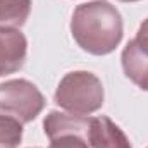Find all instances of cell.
<instances>
[{"label":"cell","mask_w":148,"mask_h":148,"mask_svg":"<svg viewBox=\"0 0 148 148\" xmlns=\"http://www.w3.org/2000/svg\"><path fill=\"white\" fill-rule=\"evenodd\" d=\"M74 41L91 55L112 53L124 35L121 12L107 0H93L74 9L71 19Z\"/></svg>","instance_id":"obj_1"},{"label":"cell","mask_w":148,"mask_h":148,"mask_svg":"<svg viewBox=\"0 0 148 148\" xmlns=\"http://www.w3.org/2000/svg\"><path fill=\"white\" fill-rule=\"evenodd\" d=\"M103 98L100 77L90 71L67 73L55 90V103L71 114L90 115L102 109Z\"/></svg>","instance_id":"obj_2"},{"label":"cell","mask_w":148,"mask_h":148,"mask_svg":"<svg viewBox=\"0 0 148 148\" xmlns=\"http://www.w3.org/2000/svg\"><path fill=\"white\" fill-rule=\"evenodd\" d=\"M45 109V97L28 79H9L0 84V114L17 119L21 124L35 121Z\"/></svg>","instance_id":"obj_3"},{"label":"cell","mask_w":148,"mask_h":148,"mask_svg":"<svg viewBox=\"0 0 148 148\" xmlns=\"http://www.w3.org/2000/svg\"><path fill=\"white\" fill-rule=\"evenodd\" d=\"M121 64L124 74L141 90L148 91V38L136 36L122 50Z\"/></svg>","instance_id":"obj_4"},{"label":"cell","mask_w":148,"mask_h":148,"mask_svg":"<svg viewBox=\"0 0 148 148\" xmlns=\"http://www.w3.org/2000/svg\"><path fill=\"white\" fill-rule=\"evenodd\" d=\"M28 55V40L19 29L0 31V77L23 69Z\"/></svg>","instance_id":"obj_5"},{"label":"cell","mask_w":148,"mask_h":148,"mask_svg":"<svg viewBox=\"0 0 148 148\" xmlns=\"http://www.w3.org/2000/svg\"><path fill=\"white\" fill-rule=\"evenodd\" d=\"M86 141L91 148H133L126 133L107 115L91 117Z\"/></svg>","instance_id":"obj_6"},{"label":"cell","mask_w":148,"mask_h":148,"mask_svg":"<svg viewBox=\"0 0 148 148\" xmlns=\"http://www.w3.org/2000/svg\"><path fill=\"white\" fill-rule=\"evenodd\" d=\"M90 122H91V117L88 115L52 110L43 119V131L50 140L64 136V134H79L86 138Z\"/></svg>","instance_id":"obj_7"},{"label":"cell","mask_w":148,"mask_h":148,"mask_svg":"<svg viewBox=\"0 0 148 148\" xmlns=\"http://www.w3.org/2000/svg\"><path fill=\"white\" fill-rule=\"evenodd\" d=\"M31 12V0H0V31L21 29Z\"/></svg>","instance_id":"obj_8"},{"label":"cell","mask_w":148,"mask_h":148,"mask_svg":"<svg viewBox=\"0 0 148 148\" xmlns=\"http://www.w3.org/2000/svg\"><path fill=\"white\" fill-rule=\"evenodd\" d=\"M23 141V124L5 114H0V148H17Z\"/></svg>","instance_id":"obj_9"},{"label":"cell","mask_w":148,"mask_h":148,"mask_svg":"<svg viewBox=\"0 0 148 148\" xmlns=\"http://www.w3.org/2000/svg\"><path fill=\"white\" fill-rule=\"evenodd\" d=\"M48 148H88V141L79 134H64L50 140Z\"/></svg>","instance_id":"obj_10"},{"label":"cell","mask_w":148,"mask_h":148,"mask_svg":"<svg viewBox=\"0 0 148 148\" xmlns=\"http://www.w3.org/2000/svg\"><path fill=\"white\" fill-rule=\"evenodd\" d=\"M136 36H141V38H148V17L141 23L140 29H138V35Z\"/></svg>","instance_id":"obj_11"},{"label":"cell","mask_w":148,"mask_h":148,"mask_svg":"<svg viewBox=\"0 0 148 148\" xmlns=\"http://www.w3.org/2000/svg\"><path fill=\"white\" fill-rule=\"evenodd\" d=\"M119 2H138V0H119Z\"/></svg>","instance_id":"obj_12"}]
</instances>
